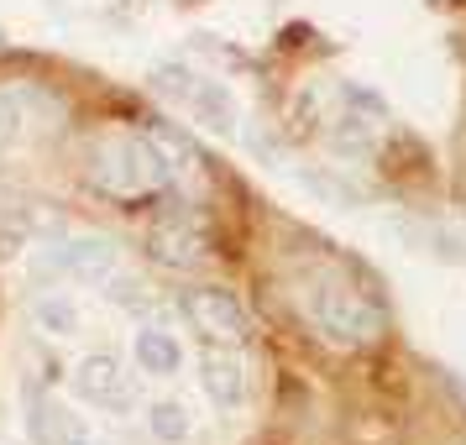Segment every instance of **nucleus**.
<instances>
[{
	"instance_id": "f8f14e48",
	"label": "nucleus",
	"mask_w": 466,
	"mask_h": 445,
	"mask_svg": "<svg viewBox=\"0 0 466 445\" xmlns=\"http://www.w3.org/2000/svg\"><path fill=\"white\" fill-rule=\"evenodd\" d=\"M11 131H16V106H11V100L0 95V147L11 142Z\"/></svg>"
},
{
	"instance_id": "f257e3e1",
	"label": "nucleus",
	"mask_w": 466,
	"mask_h": 445,
	"mask_svg": "<svg viewBox=\"0 0 466 445\" xmlns=\"http://www.w3.org/2000/svg\"><path fill=\"white\" fill-rule=\"evenodd\" d=\"M85 178L95 194L121 199V205H147V199H163L173 189L168 163H163V152H157V142L147 131L95 137L85 152Z\"/></svg>"
},
{
	"instance_id": "0eeeda50",
	"label": "nucleus",
	"mask_w": 466,
	"mask_h": 445,
	"mask_svg": "<svg viewBox=\"0 0 466 445\" xmlns=\"http://www.w3.org/2000/svg\"><path fill=\"white\" fill-rule=\"evenodd\" d=\"M199 378H205V393H210L220 409L241 403L247 399V361H241V346H205Z\"/></svg>"
},
{
	"instance_id": "7ed1b4c3",
	"label": "nucleus",
	"mask_w": 466,
	"mask_h": 445,
	"mask_svg": "<svg viewBox=\"0 0 466 445\" xmlns=\"http://www.w3.org/2000/svg\"><path fill=\"white\" fill-rule=\"evenodd\" d=\"M142 247H147L152 262H163L173 273H189V268L210 262V226H205V215L194 210V205L173 199V205H163V210L152 215Z\"/></svg>"
},
{
	"instance_id": "39448f33",
	"label": "nucleus",
	"mask_w": 466,
	"mask_h": 445,
	"mask_svg": "<svg viewBox=\"0 0 466 445\" xmlns=\"http://www.w3.org/2000/svg\"><path fill=\"white\" fill-rule=\"evenodd\" d=\"M68 382H74V399L89 403V409H100V414H127L131 403H137V382H131V372L110 351L85 357Z\"/></svg>"
},
{
	"instance_id": "6e6552de",
	"label": "nucleus",
	"mask_w": 466,
	"mask_h": 445,
	"mask_svg": "<svg viewBox=\"0 0 466 445\" xmlns=\"http://www.w3.org/2000/svg\"><path fill=\"white\" fill-rule=\"evenodd\" d=\"M163 89H178L184 100H189L210 126H220V131H231V100H226V89H215L210 79H199V74H184V68H173V74H163L157 79Z\"/></svg>"
},
{
	"instance_id": "423d86ee",
	"label": "nucleus",
	"mask_w": 466,
	"mask_h": 445,
	"mask_svg": "<svg viewBox=\"0 0 466 445\" xmlns=\"http://www.w3.org/2000/svg\"><path fill=\"white\" fill-rule=\"evenodd\" d=\"M26 430L37 445H110L100 430H89V420H79L74 409H64L47 393H32L26 399Z\"/></svg>"
},
{
	"instance_id": "9b49d317",
	"label": "nucleus",
	"mask_w": 466,
	"mask_h": 445,
	"mask_svg": "<svg viewBox=\"0 0 466 445\" xmlns=\"http://www.w3.org/2000/svg\"><path fill=\"white\" fill-rule=\"evenodd\" d=\"M152 430H157V440H184L189 435V420H184L178 403H152Z\"/></svg>"
},
{
	"instance_id": "f03ea898",
	"label": "nucleus",
	"mask_w": 466,
	"mask_h": 445,
	"mask_svg": "<svg viewBox=\"0 0 466 445\" xmlns=\"http://www.w3.org/2000/svg\"><path fill=\"white\" fill-rule=\"evenodd\" d=\"M304 315L330 346H346V351H367L388 336V309L372 288H361L357 278L346 273H319L309 288H304Z\"/></svg>"
},
{
	"instance_id": "9d476101",
	"label": "nucleus",
	"mask_w": 466,
	"mask_h": 445,
	"mask_svg": "<svg viewBox=\"0 0 466 445\" xmlns=\"http://www.w3.org/2000/svg\"><path fill=\"white\" fill-rule=\"evenodd\" d=\"M58 268H68V273H79V278H110L116 252H110L106 241H68L64 252H58Z\"/></svg>"
},
{
	"instance_id": "1a4fd4ad",
	"label": "nucleus",
	"mask_w": 466,
	"mask_h": 445,
	"mask_svg": "<svg viewBox=\"0 0 466 445\" xmlns=\"http://www.w3.org/2000/svg\"><path fill=\"white\" fill-rule=\"evenodd\" d=\"M131 357L147 378H168V372H178V340L168 330H157V325H142L137 340H131Z\"/></svg>"
},
{
	"instance_id": "20e7f679",
	"label": "nucleus",
	"mask_w": 466,
	"mask_h": 445,
	"mask_svg": "<svg viewBox=\"0 0 466 445\" xmlns=\"http://www.w3.org/2000/svg\"><path fill=\"white\" fill-rule=\"evenodd\" d=\"M178 309L189 319V330H199L205 346H247V336H252V319L241 309V298L226 294V288H184Z\"/></svg>"
}]
</instances>
